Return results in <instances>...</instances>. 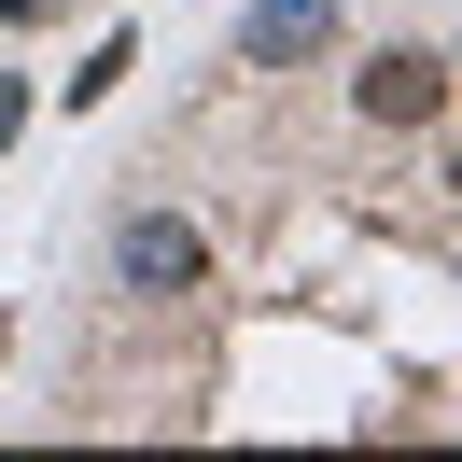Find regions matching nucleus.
<instances>
[{
    "instance_id": "20e7f679",
    "label": "nucleus",
    "mask_w": 462,
    "mask_h": 462,
    "mask_svg": "<svg viewBox=\"0 0 462 462\" xmlns=\"http://www.w3.org/2000/svg\"><path fill=\"white\" fill-rule=\"evenodd\" d=\"M14 126H29V85H14V70H0V141H14Z\"/></svg>"
},
{
    "instance_id": "f257e3e1",
    "label": "nucleus",
    "mask_w": 462,
    "mask_h": 462,
    "mask_svg": "<svg viewBox=\"0 0 462 462\" xmlns=\"http://www.w3.org/2000/svg\"><path fill=\"white\" fill-rule=\"evenodd\" d=\"M197 281H210V238L182 225L169 197H126V210H113V294L169 309V294H197Z\"/></svg>"
},
{
    "instance_id": "39448f33",
    "label": "nucleus",
    "mask_w": 462,
    "mask_h": 462,
    "mask_svg": "<svg viewBox=\"0 0 462 462\" xmlns=\"http://www.w3.org/2000/svg\"><path fill=\"white\" fill-rule=\"evenodd\" d=\"M29 14H42V0H0V29H29Z\"/></svg>"
},
{
    "instance_id": "f03ea898",
    "label": "nucleus",
    "mask_w": 462,
    "mask_h": 462,
    "mask_svg": "<svg viewBox=\"0 0 462 462\" xmlns=\"http://www.w3.org/2000/svg\"><path fill=\"white\" fill-rule=\"evenodd\" d=\"M350 113L365 126H434L448 113V57H434V42H378V57L350 70Z\"/></svg>"
},
{
    "instance_id": "423d86ee",
    "label": "nucleus",
    "mask_w": 462,
    "mask_h": 462,
    "mask_svg": "<svg viewBox=\"0 0 462 462\" xmlns=\"http://www.w3.org/2000/svg\"><path fill=\"white\" fill-rule=\"evenodd\" d=\"M0 337H14V322H0Z\"/></svg>"
},
{
    "instance_id": "7ed1b4c3",
    "label": "nucleus",
    "mask_w": 462,
    "mask_h": 462,
    "mask_svg": "<svg viewBox=\"0 0 462 462\" xmlns=\"http://www.w3.org/2000/svg\"><path fill=\"white\" fill-rule=\"evenodd\" d=\"M337 42V0H253L238 14V70H294V57H322Z\"/></svg>"
}]
</instances>
